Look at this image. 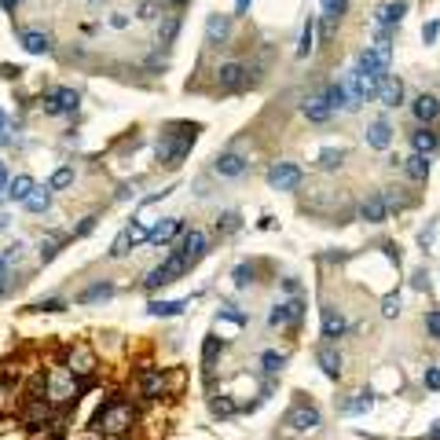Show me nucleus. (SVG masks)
Listing matches in <instances>:
<instances>
[{"mask_svg": "<svg viewBox=\"0 0 440 440\" xmlns=\"http://www.w3.org/2000/svg\"><path fill=\"white\" fill-rule=\"evenodd\" d=\"M136 425V407L128 404L125 396H110L103 400L96 418H92V430L103 437V440H125L128 433H133Z\"/></svg>", "mask_w": 440, "mask_h": 440, "instance_id": "obj_1", "label": "nucleus"}, {"mask_svg": "<svg viewBox=\"0 0 440 440\" xmlns=\"http://www.w3.org/2000/svg\"><path fill=\"white\" fill-rule=\"evenodd\" d=\"M231 279H235V287H250L253 282V264H239L235 271H231Z\"/></svg>", "mask_w": 440, "mask_h": 440, "instance_id": "obj_46", "label": "nucleus"}, {"mask_svg": "<svg viewBox=\"0 0 440 440\" xmlns=\"http://www.w3.org/2000/svg\"><path fill=\"white\" fill-rule=\"evenodd\" d=\"M70 184H74V165H59V169L51 173V180H48L51 191H62V187H70Z\"/></svg>", "mask_w": 440, "mask_h": 440, "instance_id": "obj_39", "label": "nucleus"}, {"mask_svg": "<svg viewBox=\"0 0 440 440\" xmlns=\"http://www.w3.org/2000/svg\"><path fill=\"white\" fill-rule=\"evenodd\" d=\"M282 364H287V356H282V353H271V348H268V353L261 356V367H264L268 374H276V371H282Z\"/></svg>", "mask_w": 440, "mask_h": 440, "instance_id": "obj_43", "label": "nucleus"}, {"mask_svg": "<svg viewBox=\"0 0 440 440\" xmlns=\"http://www.w3.org/2000/svg\"><path fill=\"white\" fill-rule=\"evenodd\" d=\"M176 253L187 261V268H195L202 257H205V231H198V228H191V231H184L180 235V246H176Z\"/></svg>", "mask_w": 440, "mask_h": 440, "instance_id": "obj_7", "label": "nucleus"}, {"mask_svg": "<svg viewBox=\"0 0 440 440\" xmlns=\"http://www.w3.org/2000/svg\"><path fill=\"white\" fill-rule=\"evenodd\" d=\"M210 411H213L217 418H231V415H235V404H231L228 396H220V400H213V404H210Z\"/></svg>", "mask_w": 440, "mask_h": 440, "instance_id": "obj_45", "label": "nucleus"}, {"mask_svg": "<svg viewBox=\"0 0 440 440\" xmlns=\"http://www.w3.org/2000/svg\"><path fill=\"white\" fill-rule=\"evenodd\" d=\"M184 271H187V261H184V257H180V253H173L169 261H165V264H158V268H154L151 276L144 279V287H147V290L169 287V282H176L180 276H184Z\"/></svg>", "mask_w": 440, "mask_h": 440, "instance_id": "obj_5", "label": "nucleus"}, {"mask_svg": "<svg viewBox=\"0 0 440 440\" xmlns=\"http://www.w3.org/2000/svg\"><path fill=\"white\" fill-rule=\"evenodd\" d=\"M15 393H19V385H15V382H4V378H0V415H8V411H15V407H19Z\"/></svg>", "mask_w": 440, "mask_h": 440, "instance_id": "obj_35", "label": "nucleus"}, {"mask_svg": "<svg viewBox=\"0 0 440 440\" xmlns=\"http://www.w3.org/2000/svg\"><path fill=\"white\" fill-rule=\"evenodd\" d=\"M136 385H139V396L144 400H162L165 396V371L162 367H144Z\"/></svg>", "mask_w": 440, "mask_h": 440, "instance_id": "obj_9", "label": "nucleus"}, {"mask_svg": "<svg viewBox=\"0 0 440 440\" xmlns=\"http://www.w3.org/2000/svg\"><path fill=\"white\" fill-rule=\"evenodd\" d=\"M430 440H440V422H433V430H430Z\"/></svg>", "mask_w": 440, "mask_h": 440, "instance_id": "obj_61", "label": "nucleus"}, {"mask_svg": "<svg viewBox=\"0 0 440 440\" xmlns=\"http://www.w3.org/2000/svg\"><path fill=\"white\" fill-rule=\"evenodd\" d=\"M378 99L385 103V107H400V103H404V81H400L396 74L382 77V85H378Z\"/></svg>", "mask_w": 440, "mask_h": 440, "instance_id": "obj_19", "label": "nucleus"}, {"mask_svg": "<svg viewBox=\"0 0 440 440\" xmlns=\"http://www.w3.org/2000/svg\"><path fill=\"white\" fill-rule=\"evenodd\" d=\"M371 404H374L371 393H356V400H348L345 411H348V415H364V411H371Z\"/></svg>", "mask_w": 440, "mask_h": 440, "instance_id": "obj_42", "label": "nucleus"}, {"mask_svg": "<svg viewBox=\"0 0 440 440\" xmlns=\"http://www.w3.org/2000/svg\"><path fill=\"white\" fill-rule=\"evenodd\" d=\"M323 99H327V107L330 110H356L359 103H356V96H353V88H348L345 81H334V85H327V92H323Z\"/></svg>", "mask_w": 440, "mask_h": 440, "instance_id": "obj_12", "label": "nucleus"}, {"mask_svg": "<svg viewBox=\"0 0 440 440\" xmlns=\"http://www.w3.org/2000/svg\"><path fill=\"white\" fill-rule=\"evenodd\" d=\"M92 228H96V217H85V220H81V224H77V231H74V239H85V235H88V231H92Z\"/></svg>", "mask_w": 440, "mask_h": 440, "instance_id": "obj_52", "label": "nucleus"}, {"mask_svg": "<svg viewBox=\"0 0 440 440\" xmlns=\"http://www.w3.org/2000/svg\"><path fill=\"white\" fill-rule=\"evenodd\" d=\"M33 187H37V184H33V176H30V173H19V176H11V180H8L4 198H8V202H26Z\"/></svg>", "mask_w": 440, "mask_h": 440, "instance_id": "obj_20", "label": "nucleus"}, {"mask_svg": "<svg viewBox=\"0 0 440 440\" xmlns=\"http://www.w3.org/2000/svg\"><path fill=\"white\" fill-rule=\"evenodd\" d=\"M301 312H305V305L297 301V297H290V301H282V305L271 308L268 323H271V327H287V323H297V319H301Z\"/></svg>", "mask_w": 440, "mask_h": 440, "instance_id": "obj_17", "label": "nucleus"}, {"mask_svg": "<svg viewBox=\"0 0 440 440\" xmlns=\"http://www.w3.org/2000/svg\"><path fill=\"white\" fill-rule=\"evenodd\" d=\"M139 19H158V4H151V0H144V4H139Z\"/></svg>", "mask_w": 440, "mask_h": 440, "instance_id": "obj_53", "label": "nucleus"}, {"mask_svg": "<svg viewBox=\"0 0 440 440\" xmlns=\"http://www.w3.org/2000/svg\"><path fill=\"white\" fill-rule=\"evenodd\" d=\"M125 231H128V239H133V246H139V242H147V239H151V231H147L144 224H136V220H133V224H128Z\"/></svg>", "mask_w": 440, "mask_h": 440, "instance_id": "obj_49", "label": "nucleus"}, {"mask_svg": "<svg viewBox=\"0 0 440 440\" xmlns=\"http://www.w3.org/2000/svg\"><path fill=\"white\" fill-rule=\"evenodd\" d=\"M345 8H348V0H323V37H330V26L338 22L345 15Z\"/></svg>", "mask_w": 440, "mask_h": 440, "instance_id": "obj_30", "label": "nucleus"}, {"mask_svg": "<svg viewBox=\"0 0 440 440\" xmlns=\"http://www.w3.org/2000/svg\"><path fill=\"white\" fill-rule=\"evenodd\" d=\"M239 224H242V217H239L235 210H231V213H224V217L217 220V231H224V235H231V231H239Z\"/></svg>", "mask_w": 440, "mask_h": 440, "instance_id": "obj_44", "label": "nucleus"}, {"mask_svg": "<svg viewBox=\"0 0 440 440\" xmlns=\"http://www.w3.org/2000/svg\"><path fill=\"white\" fill-rule=\"evenodd\" d=\"M287 430L290 433H308V430H316L319 425V407H312V404H297V407H290L287 411Z\"/></svg>", "mask_w": 440, "mask_h": 440, "instance_id": "obj_8", "label": "nucleus"}, {"mask_svg": "<svg viewBox=\"0 0 440 440\" xmlns=\"http://www.w3.org/2000/svg\"><path fill=\"white\" fill-rule=\"evenodd\" d=\"M437 33H440V26H437V22H430V26L422 30V41H425V44H430V41H437Z\"/></svg>", "mask_w": 440, "mask_h": 440, "instance_id": "obj_56", "label": "nucleus"}, {"mask_svg": "<svg viewBox=\"0 0 440 440\" xmlns=\"http://www.w3.org/2000/svg\"><path fill=\"white\" fill-rule=\"evenodd\" d=\"M246 169H250V162H246L242 154H235V151H224V154H217V162H213V173H217V176H228V180L242 176Z\"/></svg>", "mask_w": 440, "mask_h": 440, "instance_id": "obj_13", "label": "nucleus"}, {"mask_svg": "<svg viewBox=\"0 0 440 440\" xmlns=\"http://www.w3.org/2000/svg\"><path fill=\"white\" fill-rule=\"evenodd\" d=\"M411 147H415V154H422V158H430V154L437 151V133L433 128H415V133H411Z\"/></svg>", "mask_w": 440, "mask_h": 440, "instance_id": "obj_28", "label": "nucleus"}, {"mask_svg": "<svg viewBox=\"0 0 440 440\" xmlns=\"http://www.w3.org/2000/svg\"><path fill=\"white\" fill-rule=\"evenodd\" d=\"M67 371L74 374V378H81V382H85L88 374L96 371V356L88 353L85 345H74V348H70V359H67Z\"/></svg>", "mask_w": 440, "mask_h": 440, "instance_id": "obj_15", "label": "nucleus"}, {"mask_svg": "<svg viewBox=\"0 0 440 440\" xmlns=\"http://www.w3.org/2000/svg\"><path fill=\"white\" fill-rule=\"evenodd\" d=\"M110 26H114V30H125V26H128V19L121 15V11H114V19H110Z\"/></svg>", "mask_w": 440, "mask_h": 440, "instance_id": "obj_57", "label": "nucleus"}, {"mask_svg": "<svg viewBox=\"0 0 440 440\" xmlns=\"http://www.w3.org/2000/svg\"><path fill=\"white\" fill-rule=\"evenodd\" d=\"M220 348H224V341H220L217 334H210V338L202 341V367H205V371H213L217 356H220Z\"/></svg>", "mask_w": 440, "mask_h": 440, "instance_id": "obj_34", "label": "nucleus"}, {"mask_svg": "<svg viewBox=\"0 0 440 440\" xmlns=\"http://www.w3.org/2000/svg\"><path fill=\"white\" fill-rule=\"evenodd\" d=\"M301 180H305V173L297 169L294 162H276L268 169V184L276 191H297V187H301Z\"/></svg>", "mask_w": 440, "mask_h": 440, "instance_id": "obj_6", "label": "nucleus"}, {"mask_svg": "<svg viewBox=\"0 0 440 440\" xmlns=\"http://www.w3.org/2000/svg\"><path fill=\"white\" fill-rule=\"evenodd\" d=\"M4 187H8V169H4V162H0V195H4Z\"/></svg>", "mask_w": 440, "mask_h": 440, "instance_id": "obj_59", "label": "nucleus"}, {"mask_svg": "<svg viewBox=\"0 0 440 440\" xmlns=\"http://www.w3.org/2000/svg\"><path fill=\"white\" fill-rule=\"evenodd\" d=\"M345 330H348V323H345V316L338 312V308H323V338L338 341Z\"/></svg>", "mask_w": 440, "mask_h": 440, "instance_id": "obj_23", "label": "nucleus"}, {"mask_svg": "<svg viewBox=\"0 0 440 440\" xmlns=\"http://www.w3.org/2000/svg\"><path fill=\"white\" fill-rule=\"evenodd\" d=\"M341 158H345V151L341 147H323L319 151V169H338V165H341Z\"/></svg>", "mask_w": 440, "mask_h": 440, "instance_id": "obj_38", "label": "nucleus"}, {"mask_svg": "<svg viewBox=\"0 0 440 440\" xmlns=\"http://www.w3.org/2000/svg\"><path fill=\"white\" fill-rule=\"evenodd\" d=\"M301 110H305V118L308 121H316V125H323V121H330V107H327V99L323 96H308L305 103H301Z\"/></svg>", "mask_w": 440, "mask_h": 440, "instance_id": "obj_26", "label": "nucleus"}, {"mask_svg": "<svg viewBox=\"0 0 440 440\" xmlns=\"http://www.w3.org/2000/svg\"><path fill=\"white\" fill-rule=\"evenodd\" d=\"M107 297H114V282H92V287L77 294V305H96V301H107Z\"/></svg>", "mask_w": 440, "mask_h": 440, "instance_id": "obj_31", "label": "nucleus"}, {"mask_svg": "<svg viewBox=\"0 0 440 440\" xmlns=\"http://www.w3.org/2000/svg\"><path fill=\"white\" fill-rule=\"evenodd\" d=\"M389 144H393V128H389V121H374V125L367 128V147L385 151Z\"/></svg>", "mask_w": 440, "mask_h": 440, "instance_id": "obj_29", "label": "nucleus"}, {"mask_svg": "<svg viewBox=\"0 0 440 440\" xmlns=\"http://www.w3.org/2000/svg\"><path fill=\"white\" fill-rule=\"evenodd\" d=\"M396 312H400V294H389V297L382 301V316H385V319H393Z\"/></svg>", "mask_w": 440, "mask_h": 440, "instance_id": "obj_50", "label": "nucleus"}, {"mask_svg": "<svg viewBox=\"0 0 440 440\" xmlns=\"http://www.w3.org/2000/svg\"><path fill=\"white\" fill-rule=\"evenodd\" d=\"M404 169L411 180H425L430 176V158H422V154H411V158L404 162Z\"/></svg>", "mask_w": 440, "mask_h": 440, "instance_id": "obj_37", "label": "nucleus"}, {"mask_svg": "<svg viewBox=\"0 0 440 440\" xmlns=\"http://www.w3.org/2000/svg\"><path fill=\"white\" fill-rule=\"evenodd\" d=\"M176 235H184V220H180V217H165V220H158V224L151 228V239L147 242L165 246V242H173Z\"/></svg>", "mask_w": 440, "mask_h": 440, "instance_id": "obj_16", "label": "nucleus"}, {"mask_svg": "<svg viewBox=\"0 0 440 440\" xmlns=\"http://www.w3.org/2000/svg\"><path fill=\"white\" fill-rule=\"evenodd\" d=\"M22 205H26V213H48L51 210V187L48 184H37Z\"/></svg>", "mask_w": 440, "mask_h": 440, "instance_id": "obj_27", "label": "nucleus"}, {"mask_svg": "<svg viewBox=\"0 0 440 440\" xmlns=\"http://www.w3.org/2000/svg\"><path fill=\"white\" fill-rule=\"evenodd\" d=\"M8 139H11V136H8V114H4V107H0V147H4Z\"/></svg>", "mask_w": 440, "mask_h": 440, "instance_id": "obj_55", "label": "nucleus"}, {"mask_svg": "<svg viewBox=\"0 0 440 440\" xmlns=\"http://www.w3.org/2000/svg\"><path fill=\"white\" fill-rule=\"evenodd\" d=\"M15 415H19V422L26 425V430L33 433V430H41V425H48L51 418H56V411H51V404L44 396H30V393H26V400L15 407Z\"/></svg>", "mask_w": 440, "mask_h": 440, "instance_id": "obj_3", "label": "nucleus"}, {"mask_svg": "<svg viewBox=\"0 0 440 440\" xmlns=\"http://www.w3.org/2000/svg\"><path fill=\"white\" fill-rule=\"evenodd\" d=\"M253 0H235V15H246V8H250Z\"/></svg>", "mask_w": 440, "mask_h": 440, "instance_id": "obj_58", "label": "nucleus"}, {"mask_svg": "<svg viewBox=\"0 0 440 440\" xmlns=\"http://www.w3.org/2000/svg\"><path fill=\"white\" fill-rule=\"evenodd\" d=\"M44 114H74L77 110V92L74 88H56L51 96H44Z\"/></svg>", "mask_w": 440, "mask_h": 440, "instance_id": "obj_14", "label": "nucleus"}, {"mask_svg": "<svg viewBox=\"0 0 440 440\" xmlns=\"http://www.w3.org/2000/svg\"><path fill=\"white\" fill-rule=\"evenodd\" d=\"M184 308H187V301H151L147 312L158 316V319H169V316H180Z\"/></svg>", "mask_w": 440, "mask_h": 440, "instance_id": "obj_32", "label": "nucleus"}, {"mask_svg": "<svg viewBox=\"0 0 440 440\" xmlns=\"http://www.w3.org/2000/svg\"><path fill=\"white\" fill-rule=\"evenodd\" d=\"M0 4H4V8L11 11V8H15V4H19V0H0Z\"/></svg>", "mask_w": 440, "mask_h": 440, "instance_id": "obj_63", "label": "nucleus"}, {"mask_svg": "<svg viewBox=\"0 0 440 440\" xmlns=\"http://www.w3.org/2000/svg\"><path fill=\"white\" fill-rule=\"evenodd\" d=\"M162 4H169V8H184V4H191V0H162Z\"/></svg>", "mask_w": 440, "mask_h": 440, "instance_id": "obj_60", "label": "nucleus"}, {"mask_svg": "<svg viewBox=\"0 0 440 440\" xmlns=\"http://www.w3.org/2000/svg\"><path fill=\"white\" fill-rule=\"evenodd\" d=\"M8 294V276H0V297Z\"/></svg>", "mask_w": 440, "mask_h": 440, "instance_id": "obj_62", "label": "nucleus"}, {"mask_svg": "<svg viewBox=\"0 0 440 440\" xmlns=\"http://www.w3.org/2000/svg\"><path fill=\"white\" fill-rule=\"evenodd\" d=\"M176 30H180V19H176V15H169V19L162 22V44H173Z\"/></svg>", "mask_w": 440, "mask_h": 440, "instance_id": "obj_48", "label": "nucleus"}, {"mask_svg": "<svg viewBox=\"0 0 440 440\" xmlns=\"http://www.w3.org/2000/svg\"><path fill=\"white\" fill-rule=\"evenodd\" d=\"M374 59L382 62V70H389L393 67V41H374Z\"/></svg>", "mask_w": 440, "mask_h": 440, "instance_id": "obj_40", "label": "nucleus"}, {"mask_svg": "<svg viewBox=\"0 0 440 440\" xmlns=\"http://www.w3.org/2000/svg\"><path fill=\"white\" fill-rule=\"evenodd\" d=\"M85 389H92V378H74L67 367H56L44 374V400L51 407H74Z\"/></svg>", "mask_w": 440, "mask_h": 440, "instance_id": "obj_2", "label": "nucleus"}, {"mask_svg": "<svg viewBox=\"0 0 440 440\" xmlns=\"http://www.w3.org/2000/svg\"><path fill=\"white\" fill-rule=\"evenodd\" d=\"M128 250H133V239H128V231L121 228V231H118V239L110 242V257H114V261H121Z\"/></svg>", "mask_w": 440, "mask_h": 440, "instance_id": "obj_41", "label": "nucleus"}, {"mask_svg": "<svg viewBox=\"0 0 440 440\" xmlns=\"http://www.w3.org/2000/svg\"><path fill=\"white\" fill-rule=\"evenodd\" d=\"M217 81L224 92H239V88H246V81H250V70H246L242 62H224V67L217 70Z\"/></svg>", "mask_w": 440, "mask_h": 440, "instance_id": "obj_11", "label": "nucleus"}, {"mask_svg": "<svg viewBox=\"0 0 440 440\" xmlns=\"http://www.w3.org/2000/svg\"><path fill=\"white\" fill-rule=\"evenodd\" d=\"M404 15H407V0H389V4H382L378 8V15H374V22L382 26H396V22H404Z\"/></svg>", "mask_w": 440, "mask_h": 440, "instance_id": "obj_25", "label": "nucleus"}, {"mask_svg": "<svg viewBox=\"0 0 440 440\" xmlns=\"http://www.w3.org/2000/svg\"><path fill=\"white\" fill-rule=\"evenodd\" d=\"M4 228H8V217H4V213H0V231H4Z\"/></svg>", "mask_w": 440, "mask_h": 440, "instance_id": "obj_64", "label": "nucleus"}, {"mask_svg": "<svg viewBox=\"0 0 440 440\" xmlns=\"http://www.w3.org/2000/svg\"><path fill=\"white\" fill-rule=\"evenodd\" d=\"M411 114H415V118H418L422 125H430V121H437V118H440V99L422 92L415 103H411Z\"/></svg>", "mask_w": 440, "mask_h": 440, "instance_id": "obj_22", "label": "nucleus"}, {"mask_svg": "<svg viewBox=\"0 0 440 440\" xmlns=\"http://www.w3.org/2000/svg\"><path fill=\"white\" fill-rule=\"evenodd\" d=\"M385 217H389V210H385V202H382V191L367 195L364 205H359V220H367V224H385Z\"/></svg>", "mask_w": 440, "mask_h": 440, "instance_id": "obj_18", "label": "nucleus"}, {"mask_svg": "<svg viewBox=\"0 0 440 440\" xmlns=\"http://www.w3.org/2000/svg\"><path fill=\"white\" fill-rule=\"evenodd\" d=\"M67 242V235H56V231H51V235H44L41 239V264H51L59 257V246Z\"/></svg>", "mask_w": 440, "mask_h": 440, "instance_id": "obj_33", "label": "nucleus"}, {"mask_svg": "<svg viewBox=\"0 0 440 440\" xmlns=\"http://www.w3.org/2000/svg\"><path fill=\"white\" fill-rule=\"evenodd\" d=\"M312 41H316V15H308L305 30H301V44H297V59H308V51H312Z\"/></svg>", "mask_w": 440, "mask_h": 440, "instance_id": "obj_36", "label": "nucleus"}, {"mask_svg": "<svg viewBox=\"0 0 440 440\" xmlns=\"http://www.w3.org/2000/svg\"><path fill=\"white\" fill-rule=\"evenodd\" d=\"M425 330L440 341V312H437V308H433V312H425Z\"/></svg>", "mask_w": 440, "mask_h": 440, "instance_id": "obj_51", "label": "nucleus"}, {"mask_svg": "<svg viewBox=\"0 0 440 440\" xmlns=\"http://www.w3.org/2000/svg\"><path fill=\"white\" fill-rule=\"evenodd\" d=\"M425 389H440V371L437 367L425 371Z\"/></svg>", "mask_w": 440, "mask_h": 440, "instance_id": "obj_54", "label": "nucleus"}, {"mask_svg": "<svg viewBox=\"0 0 440 440\" xmlns=\"http://www.w3.org/2000/svg\"><path fill=\"white\" fill-rule=\"evenodd\" d=\"M231 19H235V15H220V11L205 19V44H210V48L228 44L231 41Z\"/></svg>", "mask_w": 440, "mask_h": 440, "instance_id": "obj_10", "label": "nucleus"}, {"mask_svg": "<svg viewBox=\"0 0 440 440\" xmlns=\"http://www.w3.org/2000/svg\"><path fill=\"white\" fill-rule=\"evenodd\" d=\"M195 136H198V128L191 125L180 139H169V136H162L158 139V162H165V165H180L187 158V151H191V144H195Z\"/></svg>", "mask_w": 440, "mask_h": 440, "instance_id": "obj_4", "label": "nucleus"}, {"mask_svg": "<svg viewBox=\"0 0 440 440\" xmlns=\"http://www.w3.org/2000/svg\"><path fill=\"white\" fill-rule=\"evenodd\" d=\"M19 41H22V48L30 51V56H44V51H51V33H44V30H22Z\"/></svg>", "mask_w": 440, "mask_h": 440, "instance_id": "obj_21", "label": "nucleus"}, {"mask_svg": "<svg viewBox=\"0 0 440 440\" xmlns=\"http://www.w3.org/2000/svg\"><path fill=\"white\" fill-rule=\"evenodd\" d=\"M316 364L323 367V374H327L330 382H338V378H341V356H338V348L323 345L319 353H316Z\"/></svg>", "mask_w": 440, "mask_h": 440, "instance_id": "obj_24", "label": "nucleus"}, {"mask_svg": "<svg viewBox=\"0 0 440 440\" xmlns=\"http://www.w3.org/2000/svg\"><path fill=\"white\" fill-rule=\"evenodd\" d=\"M33 308H37V312H62L67 301H62V297H44V301H37Z\"/></svg>", "mask_w": 440, "mask_h": 440, "instance_id": "obj_47", "label": "nucleus"}]
</instances>
